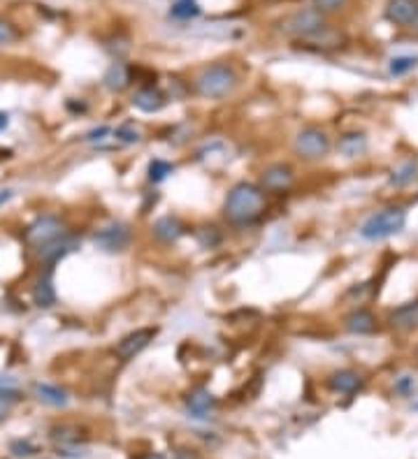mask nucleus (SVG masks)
Here are the masks:
<instances>
[{
    "label": "nucleus",
    "mask_w": 418,
    "mask_h": 459,
    "mask_svg": "<svg viewBox=\"0 0 418 459\" xmlns=\"http://www.w3.org/2000/svg\"><path fill=\"white\" fill-rule=\"evenodd\" d=\"M226 218L235 226H247L254 223L260 213L265 211V193L254 183H237L228 193L226 204H223Z\"/></svg>",
    "instance_id": "nucleus-1"
},
{
    "label": "nucleus",
    "mask_w": 418,
    "mask_h": 459,
    "mask_svg": "<svg viewBox=\"0 0 418 459\" xmlns=\"http://www.w3.org/2000/svg\"><path fill=\"white\" fill-rule=\"evenodd\" d=\"M237 86V74L230 65H209L204 68L193 81V89L200 98L207 100H221L230 96Z\"/></svg>",
    "instance_id": "nucleus-2"
},
{
    "label": "nucleus",
    "mask_w": 418,
    "mask_h": 459,
    "mask_svg": "<svg viewBox=\"0 0 418 459\" xmlns=\"http://www.w3.org/2000/svg\"><path fill=\"white\" fill-rule=\"evenodd\" d=\"M407 223V211L402 207H388V209H381L377 213L362 223L360 228V237L367 239V241H381V239H388L397 234L399 230L404 228Z\"/></svg>",
    "instance_id": "nucleus-3"
},
{
    "label": "nucleus",
    "mask_w": 418,
    "mask_h": 459,
    "mask_svg": "<svg viewBox=\"0 0 418 459\" xmlns=\"http://www.w3.org/2000/svg\"><path fill=\"white\" fill-rule=\"evenodd\" d=\"M282 33L288 37H302V40H312V37H319L325 28V16L319 12L316 7L312 9H297V12L284 16V21L279 24Z\"/></svg>",
    "instance_id": "nucleus-4"
},
{
    "label": "nucleus",
    "mask_w": 418,
    "mask_h": 459,
    "mask_svg": "<svg viewBox=\"0 0 418 459\" xmlns=\"http://www.w3.org/2000/svg\"><path fill=\"white\" fill-rule=\"evenodd\" d=\"M63 234H65V226H63L61 218H56V216H40V218L33 221L31 226L26 228L24 241H26V246L40 251V248L46 246V243H51V241H56L59 237H63Z\"/></svg>",
    "instance_id": "nucleus-5"
},
{
    "label": "nucleus",
    "mask_w": 418,
    "mask_h": 459,
    "mask_svg": "<svg viewBox=\"0 0 418 459\" xmlns=\"http://www.w3.org/2000/svg\"><path fill=\"white\" fill-rule=\"evenodd\" d=\"M295 151L304 161H321L330 151V139L319 128H304L295 137Z\"/></svg>",
    "instance_id": "nucleus-6"
},
{
    "label": "nucleus",
    "mask_w": 418,
    "mask_h": 459,
    "mask_svg": "<svg viewBox=\"0 0 418 459\" xmlns=\"http://www.w3.org/2000/svg\"><path fill=\"white\" fill-rule=\"evenodd\" d=\"M93 243L105 251V253H121L128 248L130 243V230L126 223H109V226L100 228L96 234H93Z\"/></svg>",
    "instance_id": "nucleus-7"
},
{
    "label": "nucleus",
    "mask_w": 418,
    "mask_h": 459,
    "mask_svg": "<svg viewBox=\"0 0 418 459\" xmlns=\"http://www.w3.org/2000/svg\"><path fill=\"white\" fill-rule=\"evenodd\" d=\"M386 19L399 28L418 33V0H388Z\"/></svg>",
    "instance_id": "nucleus-8"
},
{
    "label": "nucleus",
    "mask_w": 418,
    "mask_h": 459,
    "mask_svg": "<svg viewBox=\"0 0 418 459\" xmlns=\"http://www.w3.org/2000/svg\"><path fill=\"white\" fill-rule=\"evenodd\" d=\"M154 336H156V330H151V327H142V330H135V332H130L126 334L124 339H121L116 343V348H114V355L119 360H133L137 358L139 353H142L149 343L154 341Z\"/></svg>",
    "instance_id": "nucleus-9"
},
{
    "label": "nucleus",
    "mask_w": 418,
    "mask_h": 459,
    "mask_svg": "<svg viewBox=\"0 0 418 459\" xmlns=\"http://www.w3.org/2000/svg\"><path fill=\"white\" fill-rule=\"evenodd\" d=\"M293 179H295L293 170L288 165H284V163H277V165L265 167L263 176H260V181H263V188L269 191V193L288 191L293 186Z\"/></svg>",
    "instance_id": "nucleus-10"
},
{
    "label": "nucleus",
    "mask_w": 418,
    "mask_h": 459,
    "mask_svg": "<svg viewBox=\"0 0 418 459\" xmlns=\"http://www.w3.org/2000/svg\"><path fill=\"white\" fill-rule=\"evenodd\" d=\"M388 323H390V327H393V330H399V332H414V330H418V299H414V302H407L402 306H397L395 311H390Z\"/></svg>",
    "instance_id": "nucleus-11"
},
{
    "label": "nucleus",
    "mask_w": 418,
    "mask_h": 459,
    "mask_svg": "<svg viewBox=\"0 0 418 459\" xmlns=\"http://www.w3.org/2000/svg\"><path fill=\"white\" fill-rule=\"evenodd\" d=\"M133 107L144 111V114H156V111H161L165 107V96L154 86L139 89L133 96Z\"/></svg>",
    "instance_id": "nucleus-12"
},
{
    "label": "nucleus",
    "mask_w": 418,
    "mask_h": 459,
    "mask_svg": "<svg viewBox=\"0 0 418 459\" xmlns=\"http://www.w3.org/2000/svg\"><path fill=\"white\" fill-rule=\"evenodd\" d=\"M33 395L37 401H42L46 406H54V408H61L68 404V392L59 385H51V383H35L33 385Z\"/></svg>",
    "instance_id": "nucleus-13"
},
{
    "label": "nucleus",
    "mask_w": 418,
    "mask_h": 459,
    "mask_svg": "<svg viewBox=\"0 0 418 459\" xmlns=\"http://www.w3.org/2000/svg\"><path fill=\"white\" fill-rule=\"evenodd\" d=\"M74 246H77V239L70 237V234L65 232L63 237H59L56 241L46 243L44 248H40V258H42L44 262H49V265H54V262H59L61 258L68 256V253H72Z\"/></svg>",
    "instance_id": "nucleus-14"
},
{
    "label": "nucleus",
    "mask_w": 418,
    "mask_h": 459,
    "mask_svg": "<svg viewBox=\"0 0 418 459\" xmlns=\"http://www.w3.org/2000/svg\"><path fill=\"white\" fill-rule=\"evenodd\" d=\"M328 385H330V390L339 392V395H353V392L362 385V378L351 369H339V371L330 373Z\"/></svg>",
    "instance_id": "nucleus-15"
},
{
    "label": "nucleus",
    "mask_w": 418,
    "mask_h": 459,
    "mask_svg": "<svg viewBox=\"0 0 418 459\" xmlns=\"http://www.w3.org/2000/svg\"><path fill=\"white\" fill-rule=\"evenodd\" d=\"M184 232H186L184 223L174 216H163L154 223V234L165 243H174L179 237H184Z\"/></svg>",
    "instance_id": "nucleus-16"
},
{
    "label": "nucleus",
    "mask_w": 418,
    "mask_h": 459,
    "mask_svg": "<svg viewBox=\"0 0 418 459\" xmlns=\"http://www.w3.org/2000/svg\"><path fill=\"white\" fill-rule=\"evenodd\" d=\"M344 327H347L351 334H372L377 330V318L369 311H365V308H358V311L347 316Z\"/></svg>",
    "instance_id": "nucleus-17"
},
{
    "label": "nucleus",
    "mask_w": 418,
    "mask_h": 459,
    "mask_svg": "<svg viewBox=\"0 0 418 459\" xmlns=\"http://www.w3.org/2000/svg\"><path fill=\"white\" fill-rule=\"evenodd\" d=\"M214 404H217V401H214V397L209 395V390H204V388L193 390L191 395L186 397V406H189L193 418H207Z\"/></svg>",
    "instance_id": "nucleus-18"
},
{
    "label": "nucleus",
    "mask_w": 418,
    "mask_h": 459,
    "mask_svg": "<svg viewBox=\"0 0 418 459\" xmlns=\"http://www.w3.org/2000/svg\"><path fill=\"white\" fill-rule=\"evenodd\" d=\"M33 302H35V306H40V308H49V306L56 304V290H54V283H51L49 274H44V276H40L35 281Z\"/></svg>",
    "instance_id": "nucleus-19"
},
{
    "label": "nucleus",
    "mask_w": 418,
    "mask_h": 459,
    "mask_svg": "<svg viewBox=\"0 0 418 459\" xmlns=\"http://www.w3.org/2000/svg\"><path fill=\"white\" fill-rule=\"evenodd\" d=\"M102 81H105V86L109 89V91H114V93H119V91H124L128 84H130V70L126 68L124 63H111L109 68H107V72H105V77H102Z\"/></svg>",
    "instance_id": "nucleus-20"
},
{
    "label": "nucleus",
    "mask_w": 418,
    "mask_h": 459,
    "mask_svg": "<svg viewBox=\"0 0 418 459\" xmlns=\"http://www.w3.org/2000/svg\"><path fill=\"white\" fill-rule=\"evenodd\" d=\"M365 135L362 133H351V135H344L342 137V142H339V151L347 156V158H356L360 156L362 151H365Z\"/></svg>",
    "instance_id": "nucleus-21"
},
{
    "label": "nucleus",
    "mask_w": 418,
    "mask_h": 459,
    "mask_svg": "<svg viewBox=\"0 0 418 459\" xmlns=\"http://www.w3.org/2000/svg\"><path fill=\"white\" fill-rule=\"evenodd\" d=\"M416 170H418V165L414 161H407L397 167V170L393 172V176H390V183L393 186H407L409 181H414V176H416Z\"/></svg>",
    "instance_id": "nucleus-22"
},
{
    "label": "nucleus",
    "mask_w": 418,
    "mask_h": 459,
    "mask_svg": "<svg viewBox=\"0 0 418 459\" xmlns=\"http://www.w3.org/2000/svg\"><path fill=\"white\" fill-rule=\"evenodd\" d=\"M200 14V5L195 0H176L170 9V16L174 19H193Z\"/></svg>",
    "instance_id": "nucleus-23"
},
{
    "label": "nucleus",
    "mask_w": 418,
    "mask_h": 459,
    "mask_svg": "<svg viewBox=\"0 0 418 459\" xmlns=\"http://www.w3.org/2000/svg\"><path fill=\"white\" fill-rule=\"evenodd\" d=\"M172 170L174 167L167 163V161H161V158H156V161H151L149 163V181L151 183H161V181H165L167 179V174H172Z\"/></svg>",
    "instance_id": "nucleus-24"
},
{
    "label": "nucleus",
    "mask_w": 418,
    "mask_h": 459,
    "mask_svg": "<svg viewBox=\"0 0 418 459\" xmlns=\"http://www.w3.org/2000/svg\"><path fill=\"white\" fill-rule=\"evenodd\" d=\"M114 135L121 144H137L139 139H142V133H139V128L135 123H124L114 130Z\"/></svg>",
    "instance_id": "nucleus-25"
},
{
    "label": "nucleus",
    "mask_w": 418,
    "mask_h": 459,
    "mask_svg": "<svg viewBox=\"0 0 418 459\" xmlns=\"http://www.w3.org/2000/svg\"><path fill=\"white\" fill-rule=\"evenodd\" d=\"M195 237H198V243L202 248H214V246H219V243H221V234H219L217 228H200Z\"/></svg>",
    "instance_id": "nucleus-26"
},
{
    "label": "nucleus",
    "mask_w": 418,
    "mask_h": 459,
    "mask_svg": "<svg viewBox=\"0 0 418 459\" xmlns=\"http://www.w3.org/2000/svg\"><path fill=\"white\" fill-rule=\"evenodd\" d=\"M19 40V31L12 21L0 16V46H7V44H14Z\"/></svg>",
    "instance_id": "nucleus-27"
},
{
    "label": "nucleus",
    "mask_w": 418,
    "mask_h": 459,
    "mask_svg": "<svg viewBox=\"0 0 418 459\" xmlns=\"http://www.w3.org/2000/svg\"><path fill=\"white\" fill-rule=\"evenodd\" d=\"M416 59H412V56H397V59L390 61V74H395V77H399V74H407L409 70H414L416 68Z\"/></svg>",
    "instance_id": "nucleus-28"
},
{
    "label": "nucleus",
    "mask_w": 418,
    "mask_h": 459,
    "mask_svg": "<svg viewBox=\"0 0 418 459\" xmlns=\"http://www.w3.org/2000/svg\"><path fill=\"white\" fill-rule=\"evenodd\" d=\"M19 397H21L19 390H0V423L7 418V413L12 410V404Z\"/></svg>",
    "instance_id": "nucleus-29"
},
{
    "label": "nucleus",
    "mask_w": 418,
    "mask_h": 459,
    "mask_svg": "<svg viewBox=\"0 0 418 459\" xmlns=\"http://www.w3.org/2000/svg\"><path fill=\"white\" fill-rule=\"evenodd\" d=\"M9 450H12L14 457H35L37 453V445H33L31 441H12V445H9Z\"/></svg>",
    "instance_id": "nucleus-30"
},
{
    "label": "nucleus",
    "mask_w": 418,
    "mask_h": 459,
    "mask_svg": "<svg viewBox=\"0 0 418 459\" xmlns=\"http://www.w3.org/2000/svg\"><path fill=\"white\" fill-rule=\"evenodd\" d=\"M347 3L349 0H314V7L319 9V12L328 14V12H339Z\"/></svg>",
    "instance_id": "nucleus-31"
},
{
    "label": "nucleus",
    "mask_w": 418,
    "mask_h": 459,
    "mask_svg": "<svg viewBox=\"0 0 418 459\" xmlns=\"http://www.w3.org/2000/svg\"><path fill=\"white\" fill-rule=\"evenodd\" d=\"M109 133H111L109 126H100V128H93L91 133L86 135V139H89V142H98V139H105V135H109Z\"/></svg>",
    "instance_id": "nucleus-32"
},
{
    "label": "nucleus",
    "mask_w": 418,
    "mask_h": 459,
    "mask_svg": "<svg viewBox=\"0 0 418 459\" xmlns=\"http://www.w3.org/2000/svg\"><path fill=\"white\" fill-rule=\"evenodd\" d=\"M412 388H414V378H409V376H402L395 385V390L399 392V395H409V390Z\"/></svg>",
    "instance_id": "nucleus-33"
},
{
    "label": "nucleus",
    "mask_w": 418,
    "mask_h": 459,
    "mask_svg": "<svg viewBox=\"0 0 418 459\" xmlns=\"http://www.w3.org/2000/svg\"><path fill=\"white\" fill-rule=\"evenodd\" d=\"M174 459H200V455L195 450H191V448H176Z\"/></svg>",
    "instance_id": "nucleus-34"
},
{
    "label": "nucleus",
    "mask_w": 418,
    "mask_h": 459,
    "mask_svg": "<svg viewBox=\"0 0 418 459\" xmlns=\"http://www.w3.org/2000/svg\"><path fill=\"white\" fill-rule=\"evenodd\" d=\"M14 198V191L12 188H5V191H0V207H3L5 202H9Z\"/></svg>",
    "instance_id": "nucleus-35"
},
{
    "label": "nucleus",
    "mask_w": 418,
    "mask_h": 459,
    "mask_svg": "<svg viewBox=\"0 0 418 459\" xmlns=\"http://www.w3.org/2000/svg\"><path fill=\"white\" fill-rule=\"evenodd\" d=\"M7 126H9V114L7 111H0V133H3Z\"/></svg>",
    "instance_id": "nucleus-36"
},
{
    "label": "nucleus",
    "mask_w": 418,
    "mask_h": 459,
    "mask_svg": "<svg viewBox=\"0 0 418 459\" xmlns=\"http://www.w3.org/2000/svg\"><path fill=\"white\" fill-rule=\"evenodd\" d=\"M142 459H165L163 455H156V453H149V455H144Z\"/></svg>",
    "instance_id": "nucleus-37"
}]
</instances>
